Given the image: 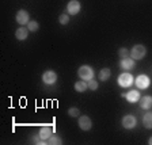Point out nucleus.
Masks as SVG:
<instances>
[{
  "label": "nucleus",
  "mask_w": 152,
  "mask_h": 145,
  "mask_svg": "<svg viewBox=\"0 0 152 145\" xmlns=\"http://www.w3.org/2000/svg\"><path fill=\"white\" fill-rule=\"evenodd\" d=\"M77 75L80 76V79L82 80H86V82H88L94 77V71H92L91 66L88 65H82L77 71Z\"/></svg>",
  "instance_id": "obj_1"
},
{
  "label": "nucleus",
  "mask_w": 152,
  "mask_h": 145,
  "mask_svg": "<svg viewBox=\"0 0 152 145\" xmlns=\"http://www.w3.org/2000/svg\"><path fill=\"white\" fill-rule=\"evenodd\" d=\"M147 54V49L142 45H134L130 50V56L133 60H141L144 58V56Z\"/></svg>",
  "instance_id": "obj_2"
},
{
  "label": "nucleus",
  "mask_w": 152,
  "mask_h": 145,
  "mask_svg": "<svg viewBox=\"0 0 152 145\" xmlns=\"http://www.w3.org/2000/svg\"><path fill=\"white\" fill-rule=\"evenodd\" d=\"M118 84H120V87H122V88H128V87H130V85L133 84V76L129 75V73H121L120 76H118Z\"/></svg>",
  "instance_id": "obj_3"
},
{
  "label": "nucleus",
  "mask_w": 152,
  "mask_h": 145,
  "mask_svg": "<svg viewBox=\"0 0 152 145\" xmlns=\"http://www.w3.org/2000/svg\"><path fill=\"white\" fill-rule=\"evenodd\" d=\"M56 80H57V75L53 71H46V72H44V75H42V82L48 85L54 84Z\"/></svg>",
  "instance_id": "obj_4"
},
{
  "label": "nucleus",
  "mask_w": 152,
  "mask_h": 145,
  "mask_svg": "<svg viewBox=\"0 0 152 145\" xmlns=\"http://www.w3.org/2000/svg\"><path fill=\"white\" fill-rule=\"evenodd\" d=\"M79 11H80V3L77 0H71L68 6H66V12L69 15H76V14H79Z\"/></svg>",
  "instance_id": "obj_5"
},
{
  "label": "nucleus",
  "mask_w": 152,
  "mask_h": 145,
  "mask_svg": "<svg viewBox=\"0 0 152 145\" xmlns=\"http://www.w3.org/2000/svg\"><path fill=\"white\" fill-rule=\"evenodd\" d=\"M134 83H136V85L140 90H145L149 87V77L147 75H140V76H137V79Z\"/></svg>",
  "instance_id": "obj_6"
},
{
  "label": "nucleus",
  "mask_w": 152,
  "mask_h": 145,
  "mask_svg": "<svg viewBox=\"0 0 152 145\" xmlns=\"http://www.w3.org/2000/svg\"><path fill=\"white\" fill-rule=\"evenodd\" d=\"M91 126H92V122H91V119H90V117H87V115H82V117L79 118V128L82 130L88 132V130L91 129Z\"/></svg>",
  "instance_id": "obj_7"
},
{
  "label": "nucleus",
  "mask_w": 152,
  "mask_h": 145,
  "mask_svg": "<svg viewBox=\"0 0 152 145\" xmlns=\"http://www.w3.org/2000/svg\"><path fill=\"white\" fill-rule=\"evenodd\" d=\"M136 123H137V121L133 115H125L122 118V126L125 129H133V128L136 126Z\"/></svg>",
  "instance_id": "obj_8"
},
{
  "label": "nucleus",
  "mask_w": 152,
  "mask_h": 145,
  "mask_svg": "<svg viewBox=\"0 0 152 145\" xmlns=\"http://www.w3.org/2000/svg\"><path fill=\"white\" fill-rule=\"evenodd\" d=\"M16 22L22 26L28 23V12L26 9H19L18 11V14H16Z\"/></svg>",
  "instance_id": "obj_9"
},
{
  "label": "nucleus",
  "mask_w": 152,
  "mask_h": 145,
  "mask_svg": "<svg viewBox=\"0 0 152 145\" xmlns=\"http://www.w3.org/2000/svg\"><path fill=\"white\" fill-rule=\"evenodd\" d=\"M125 98H126V101L129 102V103H136V102L140 101V92L137 91V90H132V91H129L126 95H125Z\"/></svg>",
  "instance_id": "obj_10"
},
{
  "label": "nucleus",
  "mask_w": 152,
  "mask_h": 145,
  "mask_svg": "<svg viewBox=\"0 0 152 145\" xmlns=\"http://www.w3.org/2000/svg\"><path fill=\"white\" fill-rule=\"evenodd\" d=\"M121 68L125 71H130L133 69V66H134V60H133L132 57H125V58H122L121 60Z\"/></svg>",
  "instance_id": "obj_11"
},
{
  "label": "nucleus",
  "mask_w": 152,
  "mask_h": 145,
  "mask_svg": "<svg viewBox=\"0 0 152 145\" xmlns=\"http://www.w3.org/2000/svg\"><path fill=\"white\" fill-rule=\"evenodd\" d=\"M28 33H30V30H28L27 27H25V26H22V27H19L18 30L15 31V37L18 38L19 41H23V39L27 38Z\"/></svg>",
  "instance_id": "obj_12"
},
{
  "label": "nucleus",
  "mask_w": 152,
  "mask_h": 145,
  "mask_svg": "<svg viewBox=\"0 0 152 145\" xmlns=\"http://www.w3.org/2000/svg\"><path fill=\"white\" fill-rule=\"evenodd\" d=\"M50 136H52V128L50 126L41 128V130H39V138L44 140V141H46V140H49Z\"/></svg>",
  "instance_id": "obj_13"
},
{
  "label": "nucleus",
  "mask_w": 152,
  "mask_h": 145,
  "mask_svg": "<svg viewBox=\"0 0 152 145\" xmlns=\"http://www.w3.org/2000/svg\"><path fill=\"white\" fill-rule=\"evenodd\" d=\"M87 88H88V83L86 82V80H80V82L75 83V90L77 92H84Z\"/></svg>",
  "instance_id": "obj_14"
},
{
  "label": "nucleus",
  "mask_w": 152,
  "mask_h": 145,
  "mask_svg": "<svg viewBox=\"0 0 152 145\" xmlns=\"http://www.w3.org/2000/svg\"><path fill=\"white\" fill-rule=\"evenodd\" d=\"M142 123L147 129H152V113H147L144 117H142Z\"/></svg>",
  "instance_id": "obj_15"
},
{
  "label": "nucleus",
  "mask_w": 152,
  "mask_h": 145,
  "mask_svg": "<svg viewBox=\"0 0 152 145\" xmlns=\"http://www.w3.org/2000/svg\"><path fill=\"white\" fill-rule=\"evenodd\" d=\"M141 109H144V110H148V109H151L152 106V96H144V98L141 99Z\"/></svg>",
  "instance_id": "obj_16"
},
{
  "label": "nucleus",
  "mask_w": 152,
  "mask_h": 145,
  "mask_svg": "<svg viewBox=\"0 0 152 145\" xmlns=\"http://www.w3.org/2000/svg\"><path fill=\"white\" fill-rule=\"evenodd\" d=\"M111 72L109 68H103V69L99 72V80L101 82H106V80H109V77H110Z\"/></svg>",
  "instance_id": "obj_17"
},
{
  "label": "nucleus",
  "mask_w": 152,
  "mask_h": 145,
  "mask_svg": "<svg viewBox=\"0 0 152 145\" xmlns=\"http://www.w3.org/2000/svg\"><path fill=\"white\" fill-rule=\"evenodd\" d=\"M48 144H52V145H61V144H63V141H61L60 137L53 136V134H52V136L49 137V140H48Z\"/></svg>",
  "instance_id": "obj_18"
},
{
  "label": "nucleus",
  "mask_w": 152,
  "mask_h": 145,
  "mask_svg": "<svg viewBox=\"0 0 152 145\" xmlns=\"http://www.w3.org/2000/svg\"><path fill=\"white\" fill-rule=\"evenodd\" d=\"M27 28L30 30V31H37L38 28H39V23L37 22V20H31V22H28L27 23Z\"/></svg>",
  "instance_id": "obj_19"
},
{
  "label": "nucleus",
  "mask_w": 152,
  "mask_h": 145,
  "mask_svg": "<svg viewBox=\"0 0 152 145\" xmlns=\"http://www.w3.org/2000/svg\"><path fill=\"white\" fill-rule=\"evenodd\" d=\"M79 114H80V110L77 107H71L69 110H68V115H69V117H77Z\"/></svg>",
  "instance_id": "obj_20"
},
{
  "label": "nucleus",
  "mask_w": 152,
  "mask_h": 145,
  "mask_svg": "<svg viewBox=\"0 0 152 145\" xmlns=\"http://www.w3.org/2000/svg\"><path fill=\"white\" fill-rule=\"evenodd\" d=\"M58 20H60L61 25H66V23L69 22V16L66 15V14H61L60 18H58Z\"/></svg>",
  "instance_id": "obj_21"
},
{
  "label": "nucleus",
  "mask_w": 152,
  "mask_h": 145,
  "mask_svg": "<svg viewBox=\"0 0 152 145\" xmlns=\"http://www.w3.org/2000/svg\"><path fill=\"white\" fill-rule=\"evenodd\" d=\"M88 88L92 90V91H95V90L98 88V82H96V80H94V79L88 80Z\"/></svg>",
  "instance_id": "obj_22"
},
{
  "label": "nucleus",
  "mask_w": 152,
  "mask_h": 145,
  "mask_svg": "<svg viewBox=\"0 0 152 145\" xmlns=\"http://www.w3.org/2000/svg\"><path fill=\"white\" fill-rule=\"evenodd\" d=\"M130 54V52L128 50L126 47H122V49H120V56L122 57V58H125V57H128Z\"/></svg>",
  "instance_id": "obj_23"
},
{
  "label": "nucleus",
  "mask_w": 152,
  "mask_h": 145,
  "mask_svg": "<svg viewBox=\"0 0 152 145\" xmlns=\"http://www.w3.org/2000/svg\"><path fill=\"white\" fill-rule=\"evenodd\" d=\"M148 144H149V145H152V137H151V138H149V141H148Z\"/></svg>",
  "instance_id": "obj_24"
}]
</instances>
